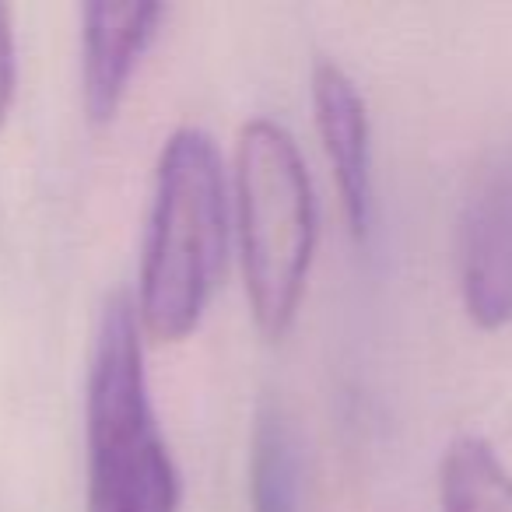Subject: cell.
Instances as JSON below:
<instances>
[{
	"mask_svg": "<svg viewBox=\"0 0 512 512\" xmlns=\"http://www.w3.org/2000/svg\"><path fill=\"white\" fill-rule=\"evenodd\" d=\"M228 253V176L214 137L179 127L158 151L144 232L137 320L151 341L176 344L200 327Z\"/></svg>",
	"mask_w": 512,
	"mask_h": 512,
	"instance_id": "cell-1",
	"label": "cell"
},
{
	"mask_svg": "<svg viewBox=\"0 0 512 512\" xmlns=\"http://www.w3.org/2000/svg\"><path fill=\"white\" fill-rule=\"evenodd\" d=\"M88 512H179L183 481L151 404L144 330L113 295L95 330L85 393Z\"/></svg>",
	"mask_w": 512,
	"mask_h": 512,
	"instance_id": "cell-2",
	"label": "cell"
},
{
	"mask_svg": "<svg viewBox=\"0 0 512 512\" xmlns=\"http://www.w3.org/2000/svg\"><path fill=\"white\" fill-rule=\"evenodd\" d=\"M232 207L256 327L285 337L299 316L320 239L313 176L285 123L256 116L235 141Z\"/></svg>",
	"mask_w": 512,
	"mask_h": 512,
	"instance_id": "cell-3",
	"label": "cell"
},
{
	"mask_svg": "<svg viewBox=\"0 0 512 512\" xmlns=\"http://www.w3.org/2000/svg\"><path fill=\"white\" fill-rule=\"evenodd\" d=\"M460 292L481 330L512 323V151L481 172L463 207Z\"/></svg>",
	"mask_w": 512,
	"mask_h": 512,
	"instance_id": "cell-4",
	"label": "cell"
},
{
	"mask_svg": "<svg viewBox=\"0 0 512 512\" xmlns=\"http://www.w3.org/2000/svg\"><path fill=\"white\" fill-rule=\"evenodd\" d=\"M169 11L162 4H109L81 8V102L92 123H109L120 113L130 81L155 43Z\"/></svg>",
	"mask_w": 512,
	"mask_h": 512,
	"instance_id": "cell-5",
	"label": "cell"
},
{
	"mask_svg": "<svg viewBox=\"0 0 512 512\" xmlns=\"http://www.w3.org/2000/svg\"><path fill=\"white\" fill-rule=\"evenodd\" d=\"M313 109L323 151L341 190L344 218L355 239L372 225V127L358 85L330 60L313 67Z\"/></svg>",
	"mask_w": 512,
	"mask_h": 512,
	"instance_id": "cell-6",
	"label": "cell"
},
{
	"mask_svg": "<svg viewBox=\"0 0 512 512\" xmlns=\"http://www.w3.org/2000/svg\"><path fill=\"white\" fill-rule=\"evenodd\" d=\"M442 512H512V470L488 439L460 435L439 463Z\"/></svg>",
	"mask_w": 512,
	"mask_h": 512,
	"instance_id": "cell-7",
	"label": "cell"
},
{
	"mask_svg": "<svg viewBox=\"0 0 512 512\" xmlns=\"http://www.w3.org/2000/svg\"><path fill=\"white\" fill-rule=\"evenodd\" d=\"M249 502L253 512H299V449L278 407H264L249 449Z\"/></svg>",
	"mask_w": 512,
	"mask_h": 512,
	"instance_id": "cell-8",
	"label": "cell"
},
{
	"mask_svg": "<svg viewBox=\"0 0 512 512\" xmlns=\"http://www.w3.org/2000/svg\"><path fill=\"white\" fill-rule=\"evenodd\" d=\"M18 95V43H15V11L0 4V127L8 123Z\"/></svg>",
	"mask_w": 512,
	"mask_h": 512,
	"instance_id": "cell-9",
	"label": "cell"
}]
</instances>
